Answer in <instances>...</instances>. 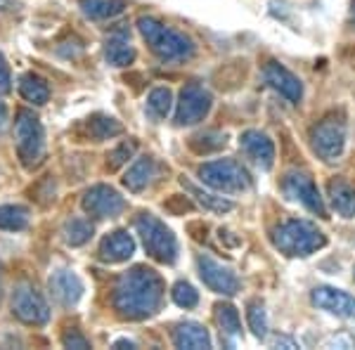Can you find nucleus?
Wrapping results in <instances>:
<instances>
[{
	"instance_id": "bb28decb",
	"label": "nucleus",
	"mask_w": 355,
	"mask_h": 350,
	"mask_svg": "<svg viewBox=\"0 0 355 350\" xmlns=\"http://www.w3.org/2000/svg\"><path fill=\"white\" fill-rule=\"evenodd\" d=\"M182 185H185L190 192L197 197V202L204 206V209H209V211H214V213H227V211H232V202L230 199H225V197H216V194H211V192H202L199 187H194L190 185V182H185L182 180Z\"/></svg>"
},
{
	"instance_id": "0eeeda50",
	"label": "nucleus",
	"mask_w": 355,
	"mask_h": 350,
	"mask_svg": "<svg viewBox=\"0 0 355 350\" xmlns=\"http://www.w3.org/2000/svg\"><path fill=\"white\" fill-rule=\"evenodd\" d=\"M311 142L313 149L320 159L324 161H336L341 157L343 147H346V123L336 116L322 119L318 125H313L311 130Z\"/></svg>"
},
{
	"instance_id": "c85d7f7f",
	"label": "nucleus",
	"mask_w": 355,
	"mask_h": 350,
	"mask_svg": "<svg viewBox=\"0 0 355 350\" xmlns=\"http://www.w3.org/2000/svg\"><path fill=\"white\" fill-rule=\"evenodd\" d=\"M90 133H93L95 140H110L114 135H121L123 133V125L116 121V119L110 116H95L90 121Z\"/></svg>"
},
{
	"instance_id": "c9c22d12",
	"label": "nucleus",
	"mask_w": 355,
	"mask_h": 350,
	"mask_svg": "<svg viewBox=\"0 0 355 350\" xmlns=\"http://www.w3.org/2000/svg\"><path fill=\"white\" fill-rule=\"evenodd\" d=\"M10 83H12V76H10V67H8V62H5V57L0 55V95L8 93Z\"/></svg>"
},
{
	"instance_id": "f03ea898",
	"label": "nucleus",
	"mask_w": 355,
	"mask_h": 350,
	"mask_svg": "<svg viewBox=\"0 0 355 350\" xmlns=\"http://www.w3.org/2000/svg\"><path fill=\"white\" fill-rule=\"evenodd\" d=\"M137 28H140L142 38L147 41L152 53L164 62H180L192 57L194 53V45L185 33L175 31V28L166 26L162 21L152 19V17H140Z\"/></svg>"
},
{
	"instance_id": "58836bf2",
	"label": "nucleus",
	"mask_w": 355,
	"mask_h": 350,
	"mask_svg": "<svg viewBox=\"0 0 355 350\" xmlns=\"http://www.w3.org/2000/svg\"><path fill=\"white\" fill-rule=\"evenodd\" d=\"M5 123H8V107H5V102H0V130L5 128Z\"/></svg>"
},
{
	"instance_id": "ea45409f",
	"label": "nucleus",
	"mask_w": 355,
	"mask_h": 350,
	"mask_svg": "<svg viewBox=\"0 0 355 350\" xmlns=\"http://www.w3.org/2000/svg\"><path fill=\"white\" fill-rule=\"evenodd\" d=\"M123 346L135 348V343H133V341H125V338H123V341H116V343H114V348H123Z\"/></svg>"
},
{
	"instance_id": "1a4fd4ad",
	"label": "nucleus",
	"mask_w": 355,
	"mask_h": 350,
	"mask_svg": "<svg viewBox=\"0 0 355 350\" xmlns=\"http://www.w3.org/2000/svg\"><path fill=\"white\" fill-rule=\"evenodd\" d=\"M282 189H284V194H287L291 202L303 204L315 216L327 218V209H324L322 197H320L318 187H315L313 177L308 175V173H301V170H291V173H287V177H284Z\"/></svg>"
},
{
	"instance_id": "4c0bfd02",
	"label": "nucleus",
	"mask_w": 355,
	"mask_h": 350,
	"mask_svg": "<svg viewBox=\"0 0 355 350\" xmlns=\"http://www.w3.org/2000/svg\"><path fill=\"white\" fill-rule=\"evenodd\" d=\"M270 343H272V348H289V350H294V348H299V343L294 341V338H289V336H272L270 338Z\"/></svg>"
},
{
	"instance_id": "6e6552de",
	"label": "nucleus",
	"mask_w": 355,
	"mask_h": 350,
	"mask_svg": "<svg viewBox=\"0 0 355 350\" xmlns=\"http://www.w3.org/2000/svg\"><path fill=\"white\" fill-rule=\"evenodd\" d=\"M211 107H214V97L209 90L199 83H187L180 90L178 97V107H175V123L178 125H192L199 123L209 116Z\"/></svg>"
},
{
	"instance_id": "423d86ee",
	"label": "nucleus",
	"mask_w": 355,
	"mask_h": 350,
	"mask_svg": "<svg viewBox=\"0 0 355 350\" xmlns=\"http://www.w3.org/2000/svg\"><path fill=\"white\" fill-rule=\"evenodd\" d=\"M199 180L204 185H209L216 192H244L251 187V177L246 173V168L234 159H220V161H209L199 168Z\"/></svg>"
},
{
	"instance_id": "473e14b6",
	"label": "nucleus",
	"mask_w": 355,
	"mask_h": 350,
	"mask_svg": "<svg viewBox=\"0 0 355 350\" xmlns=\"http://www.w3.org/2000/svg\"><path fill=\"white\" fill-rule=\"evenodd\" d=\"M135 152H137V145L133 140L130 142H121L114 152L110 154V168L112 170H116V168H121L123 164H128V159H133L135 157Z\"/></svg>"
},
{
	"instance_id": "ddd939ff",
	"label": "nucleus",
	"mask_w": 355,
	"mask_h": 350,
	"mask_svg": "<svg viewBox=\"0 0 355 350\" xmlns=\"http://www.w3.org/2000/svg\"><path fill=\"white\" fill-rule=\"evenodd\" d=\"M313 306L343 320L355 317V296L346 294L341 289H334V286H318L313 291Z\"/></svg>"
},
{
	"instance_id": "f3484780",
	"label": "nucleus",
	"mask_w": 355,
	"mask_h": 350,
	"mask_svg": "<svg viewBox=\"0 0 355 350\" xmlns=\"http://www.w3.org/2000/svg\"><path fill=\"white\" fill-rule=\"evenodd\" d=\"M133 254H135V239L125 229H116V232L107 234L100 242V251H97L100 261L105 263H125Z\"/></svg>"
},
{
	"instance_id": "c756f323",
	"label": "nucleus",
	"mask_w": 355,
	"mask_h": 350,
	"mask_svg": "<svg viewBox=\"0 0 355 350\" xmlns=\"http://www.w3.org/2000/svg\"><path fill=\"white\" fill-rule=\"evenodd\" d=\"M246 320H249V329L254 331L256 338H266L268 336V315L263 303L254 301L249 303V310H246Z\"/></svg>"
},
{
	"instance_id": "5701e85b",
	"label": "nucleus",
	"mask_w": 355,
	"mask_h": 350,
	"mask_svg": "<svg viewBox=\"0 0 355 350\" xmlns=\"http://www.w3.org/2000/svg\"><path fill=\"white\" fill-rule=\"evenodd\" d=\"M83 15L90 19H114L116 15L123 12L125 0H78Z\"/></svg>"
},
{
	"instance_id": "b1692460",
	"label": "nucleus",
	"mask_w": 355,
	"mask_h": 350,
	"mask_svg": "<svg viewBox=\"0 0 355 350\" xmlns=\"http://www.w3.org/2000/svg\"><path fill=\"white\" fill-rule=\"evenodd\" d=\"M19 95L31 105H45L50 97L48 81L38 76V73H24L19 78Z\"/></svg>"
},
{
	"instance_id": "6ab92c4d",
	"label": "nucleus",
	"mask_w": 355,
	"mask_h": 350,
	"mask_svg": "<svg viewBox=\"0 0 355 350\" xmlns=\"http://www.w3.org/2000/svg\"><path fill=\"white\" fill-rule=\"evenodd\" d=\"M157 177V161L154 159H137V161L130 166L128 173L123 177V185L130 189V192H142L152 185V180Z\"/></svg>"
},
{
	"instance_id": "dca6fc26",
	"label": "nucleus",
	"mask_w": 355,
	"mask_h": 350,
	"mask_svg": "<svg viewBox=\"0 0 355 350\" xmlns=\"http://www.w3.org/2000/svg\"><path fill=\"white\" fill-rule=\"evenodd\" d=\"M48 284H50V294L62 306H76L83 296V282L78 279V274L69 272V270H57V272H53Z\"/></svg>"
},
{
	"instance_id": "f8f14e48",
	"label": "nucleus",
	"mask_w": 355,
	"mask_h": 350,
	"mask_svg": "<svg viewBox=\"0 0 355 350\" xmlns=\"http://www.w3.org/2000/svg\"><path fill=\"white\" fill-rule=\"evenodd\" d=\"M199 265V277L202 282L209 286L211 291L223 296H234L239 291V279L230 268H225L223 263L214 261L211 256H199L197 258Z\"/></svg>"
},
{
	"instance_id": "412c9836",
	"label": "nucleus",
	"mask_w": 355,
	"mask_h": 350,
	"mask_svg": "<svg viewBox=\"0 0 355 350\" xmlns=\"http://www.w3.org/2000/svg\"><path fill=\"white\" fill-rule=\"evenodd\" d=\"M218 310V322H220V336L227 348H234L242 338V322H239V313L230 303H223L216 308Z\"/></svg>"
},
{
	"instance_id": "39448f33",
	"label": "nucleus",
	"mask_w": 355,
	"mask_h": 350,
	"mask_svg": "<svg viewBox=\"0 0 355 350\" xmlns=\"http://www.w3.org/2000/svg\"><path fill=\"white\" fill-rule=\"evenodd\" d=\"M15 142L19 159L26 168L36 166L45 154V130L41 119L28 109H19L15 119Z\"/></svg>"
},
{
	"instance_id": "f257e3e1",
	"label": "nucleus",
	"mask_w": 355,
	"mask_h": 350,
	"mask_svg": "<svg viewBox=\"0 0 355 350\" xmlns=\"http://www.w3.org/2000/svg\"><path fill=\"white\" fill-rule=\"evenodd\" d=\"M164 291V279L157 270L135 265L119 277L112 303L121 320H147L162 306Z\"/></svg>"
},
{
	"instance_id": "cd10ccee",
	"label": "nucleus",
	"mask_w": 355,
	"mask_h": 350,
	"mask_svg": "<svg viewBox=\"0 0 355 350\" xmlns=\"http://www.w3.org/2000/svg\"><path fill=\"white\" fill-rule=\"evenodd\" d=\"M147 107L157 119H166L171 114V107H173V93L168 88H154L147 97Z\"/></svg>"
},
{
	"instance_id": "393cba45",
	"label": "nucleus",
	"mask_w": 355,
	"mask_h": 350,
	"mask_svg": "<svg viewBox=\"0 0 355 350\" xmlns=\"http://www.w3.org/2000/svg\"><path fill=\"white\" fill-rule=\"evenodd\" d=\"M28 225V209L24 206H0V229L19 232Z\"/></svg>"
},
{
	"instance_id": "aec40b11",
	"label": "nucleus",
	"mask_w": 355,
	"mask_h": 350,
	"mask_svg": "<svg viewBox=\"0 0 355 350\" xmlns=\"http://www.w3.org/2000/svg\"><path fill=\"white\" fill-rule=\"evenodd\" d=\"M329 199H331V206H334V211L343 218H353L355 216V187L351 182L341 180V177H336V180L329 182Z\"/></svg>"
},
{
	"instance_id": "2f4dec72",
	"label": "nucleus",
	"mask_w": 355,
	"mask_h": 350,
	"mask_svg": "<svg viewBox=\"0 0 355 350\" xmlns=\"http://www.w3.org/2000/svg\"><path fill=\"white\" fill-rule=\"evenodd\" d=\"M171 296H173L175 306H180L185 310H190V308H194L199 303V294L194 291V286L187 284V282H178L173 286V291H171Z\"/></svg>"
},
{
	"instance_id": "a19ab883",
	"label": "nucleus",
	"mask_w": 355,
	"mask_h": 350,
	"mask_svg": "<svg viewBox=\"0 0 355 350\" xmlns=\"http://www.w3.org/2000/svg\"><path fill=\"white\" fill-rule=\"evenodd\" d=\"M353 272H355V270H353Z\"/></svg>"
},
{
	"instance_id": "7ed1b4c3",
	"label": "nucleus",
	"mask_w": 355,
	"mask_h": 350,
	"mask_svg": "<svg viewBox=\"0 0 355 350\" xmlns=\"http://www.w3.org/2000/svg\"><path fill=\"white\" fill-rule=\"evenodd\" d=\"M272 244L291 258H306L327 244V237L308 220H287L272 229Z\"/></svg>"
},
{
	"instance_id": "4468645a",
	"label": "nucleus",
	"mask_w": 355,
	"mask_h": 350,
	"mask_svg": "<svg viewBox=\"0 0 355 350\" xmlns=\"http://www.w3.org/2000/svg\"><path fill=\"white\" fill-rule=\"evenodd\" d=\"M239 147H242L246 157L256 166H261L263 170L272 168L275 145L266 133H261V130H246V133H242V137H239Z\"/></svg>"
},
{
	"instance_id": "2eb2a0df",
	"label": "nucleus",
	"mask_w": 355,
	"mask_h": 350,
	"mask_svg": "<svg viewBox=\"0 0 355 350\" xmlns=\"http://www.w3.org/2000/svg\"><path fill=\"white\" fill-rule=\"evenodd\" d=\"M263 76H266V83L270 85L272 90H277V93L282 97H287L289 102H301L303 85L287 67L277 64V62H268L266 69H263Z\"/></svg>"
},
{
	"instance_id": "f704fd0d",
	"label": "nucleus",
	"mask_w": 355,
	"mask_h": 350,
	"mask_svg": "<svg viewBox=\"0 0 355 350\" xmlns=\"http://www.w3.org/2000/svg\"><path fill=\"white\" fill-rule=\"evenodd\" d=\"M327 348H355V336L348 334V331H341V334H334L324 341Z\"/></svg>"
},
{
	"instance_id": "9b49d317",
	"label": "nucleus",
	"mask_w": 355,
	"mask_h": 350,
	"mask_svg": "<svg viewBox=\"0 0 355 350\" xmlns=\"http://www.w3.org/2000/svg\"><path fill=\"white\" fill-rule=\"evenodd\" d=\"M12 313L24 324H45L50 320V308L45 303V298L28 284H21L15 289Z\"/></svg>"
},
{
	"instance_id": "9d476101",
	"label": "nucleus",
	"mask_w": 355,
	"mask_h": 350,
	"mask_svg": "<svg viewBox=\"0 0 355 350\" xmlns=\"http://www.w3.org/2000/svg\"><path fill=\"white\" fill-rule=\"evenodd\" d=\"M83 211L90 218H116L119 213H123L125 209V199L110 185H95L83 194Z\"/></svg>"
},
{
	"instance_id": "e433bc0d",
	"label": "nucleus",
	"mask_w": 355,
	"mask_h": 350,
	"mask_svg": "<svg viewBox=\"0 0 355 350\" xmlns=\"http://www.w3.org/2000/svg\"><path fill=\"white\" fill-rule=\"evenodd\" d=\"M166 209L173 211V213H185V211H192V204L187 202L185 197H180V194H175V197L171 199L168 204H166Z\"/></svg>"
},
{
	"instance_id": "4be33fe9",
	"label": "nucleus",
	"mask_w": 355,
	"mask_h": 350,
	"mask_svg": "<svg viewBox=\"0 0 355 350\" xmlns=\"http://www.w3.org/2000/svg\"><path fill=\"white\" fill-rule=\"evenodd\" d=\"M105 55L110 60V64L114 67H128L130 62L135 60V48L130 45L128 36L125 33H114V36L107 38V48Z\"/></svg>"
},
{
	"instance_id": "20e7f679",
	"label": "nucleus",
	"mask_w": 355,
	"mask_h": 350,
	"mask_svg": "<svg viewBox=\"0 0 355 350\" xmlns=\"http://www.w3.org/2000/svg\"><path fill=\"white\" fill-rule=\"evenodd\" d=\"M133 225H135V232L140 234L142 246H145L150 258H154L157 263H164V265H173L178 258L175 234L152 213H140L135 218Z\"/></svg>"
},
{
	"instance_id": "7c9ffc66",
	"label": "nucleus",
	"mask_w": 355,
	"mask_h": 350,
	"mask_svg": "<svg viewBox=\"0 0 355 350\" xmlns=\"http://www.w3.org/2000/svg\"><path fill=\"white\" fill-rule=\"evenodd\" d=\"M223 145H225V135H220V133H204V135H197L190 140V147L197 154L216 152V149H220Z\"/></svg>"
},
{
	"instance_id": "a878e982",
	"label": "nucleus",
	"mask_w": 355,
	"mask_h": 350,
	"mask_svg": "<svg viewBox=\"0 0 355 350\" xmlns=\"http://www.w3.org/2000/svg\"><path fill=\"white\" fill-rule=\"evenodd\" d=\"M93 237V222L85 218H71L64 225V239L71 246H81Z\"/></svg>"
},
{
	"instance_id": "72a5a7b5",
	"label": "nucleus",
	"mask_w": 355,
	"mask_h": 350,
	"mask_svg": "<svg viewBox=\"0 0 355 350\" xmlns=\"http://www.w3.org/2000/svg\"><path fill=\"white\" fill-rule=\"evenodd\" d=\"M62 343H64V348H90L88 338L83 334H78V329H69L64 336H62Z\"/></svg>"
},
{
	"instance_id": "a211bd4d",
	"label": "nucleus",
	"mask_w": 355,
	"mask_h": 350,
	"mask_svg": "<svg viewBox=\"0 0 355 350\" xmlns=\"http://www.w3.org/2000/svg\"><path fill=\"white\" fill-rule=\"evenodd\" d=\"M173 346L182 350H206V348H211V336L202 324L185 322V324L175 326Z\"/></svg>"
}]
</instances>
